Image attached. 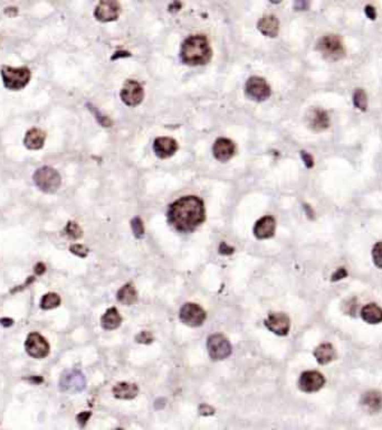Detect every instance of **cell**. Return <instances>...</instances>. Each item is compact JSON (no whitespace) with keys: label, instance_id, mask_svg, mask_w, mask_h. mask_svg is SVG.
Instances as JSON below:
<instances>
[{"label":"cell","instance_id":"7c38bea8","mask_svg":"<svg viewBox=\"0 0 382 430\" xmlns=\"http://www.w3.org/2000/svg\"><path fill=\"white\" fill-rule=\"evenodd\" d=\"M144 91L141 84L133 80H129L121 91V99L126 106H138L143 100Z\"/></svg>","mask_w":382,"mask_h":430},{"label":"cell","instance_id":"f546056e","mask_svg":"<svg viewBox=\"0 0 382 430\" xmlns=\"http://www.w3.org/2000/svg\"><path fill=\"white\" fill-rule=\"evenodd\" d=\"M372 258H373V262L374 265L377 266L378 268L382 269V241L378 242L377 244L373 247L372 250Z\"/></svg>","mask_w":382,"mask_h":430},{"label":"cell","instance_id":"d6986e66","mask_svg":"<svg viewBox=\"0 0 382 430\" xmlns=\"http://www.w3.org/2000/svg\"><path fill=\"white\" fill-rule=\"evenodd\" d=\"M309 125L315 131H323L330 126V118L322 109H313L309 114Z\"/></svg>","mask_w":382,"mask_h":430},{"label":"cell","instance_id":"ffe728a7","mask_svg":"<svg viewBox=\"0 0 382 430\" xmlns=\"http://www.w3.org/2000/svg\"><path fill=\"white\" fill-rule=\"evenodd\" d=\"M361 404L368 413L375 414L382 409V395L379 391H369L363 395Z\"/></svg>","mask_w":382,"mask_h":430},{"label":"cell","instance_id":"8992f818","mask_svg":"<svg viewBox=\"0 0 382 430\" xmlns=\"http://www.w3.org/2000/svg\"><path fill=\"white\" fill-rule=\"evenodd\" d=\"M209 356L214 361H221L227 359L231 353V345L224 335L214 334L207 342Z\"/></svg>","mask_w":382,"mask_h":430},{"label":"cell","instance_id":"cb8c5ba5","mask_svg":"<svg viewBox=\"0 0 382 430\" xmlns=\"http://www.w3.org/2000/svg\"><path fill=\"white\" fill-rule=\"evenodd\" d=\"M139 388L137 384L122 382L115 385L113 389V395L118 399H133L138 396Z\"/></svg>","mask_w":382,"mask_h":430},{"label":"cell","instance_id":"d4e9b609","mask_svg":"<svg viewBox=\"0 0 382 430\" xmlns=\"http://www.w3.org/2000/svg\"><path fill=\"white\" fill-rule=\"evenodd\" d=\"M121 322H122L121 315L116 308H109L105 311V314H104L101 318L102 327L109 330L118 328L121 325Z\"/></svg>","mask_w":382,"mask_h":430},{"label":"cell","instance_id":"7a4b0ae2","mask_svg":"<svg viewBox=\"0 0 382 430\" xmlns=\"http://www.w3.org/2000/svg\"><path fill=\"white\" fill-rule=\"evenodd\" d=\"M211 57V48L206 36L194 35L183 42L181 46V60L188 65L206 64Z\"/></svg>","mask_w":382,"mask_h":430},{"label":"cell","instance_id":"ab89813d","mask_svg":"<svg viewBox=\"0 0 382 430\" xmlns=\"http://www.w3.org/2000/svg\"><path fill=\"white\" fill-rule=\"evenodd\" d=\"M45 270H46V267H45L44 263L39 262V263H37V265L35 266V273L36 275L40 276V275H43V273L45 272Z\"/></svg>","mask_w":382,"mask_h":430},{"label":"cell","instance_id":"d6a6232c","mask_svg":"<svg viewBox=\"0 0 382 430\" xmlns=\"http://www.w3.org/2000/svg\"><path fill=\"white\" fill-rule=\"evenodd\" d=\"M347 276H348L347 270L344 269V268H340V269H337V270H336V271L333 273V276H332V281L341 280V279H343V278H346Z\"/></svg>","mask_w":382,"mask_h":430},{"label":"cell","instance_id":"f1b7e54d","mask_svg":"<svg viewBox=\"0 0 382 430\" xmlns=\"http://www.w3.org/2000/svg\"><path fill=\"white\" fill-rule=\"evenodd\" d=\"M65 232H66V234L72 239H78V238L82 237V230L78 226V224L75 223V222L67 223Z\"/></svg>","mask_w":382,"mask_h":430},{"label":"cell","instance_id":"4316f807","mask_svg":"<svg viewBox=\"0 0 382 430\" xmlns=\"http://www.w3.org/2000/svg\"><path fill=\"white\" fill-rule=\"evenodd\" d=\"M60 304V297L55 292H48L40 300V307L43 309H53L56 308Z\"/></svg>","mask_w":382,"mask_h":430},{"label":"cell","instance_id":"30bf717a","mask_svg":"<svg viewBox=\"0 0 382 430\" xmlns=\"http://www.w3.org/2000/svg\"><path fill=\"white\" fill-rule=\"evenodd\" d=\"M245 91L246 94L255 101H264L270 96L269 85L264 79L258 76H252L248 80Z\"/></svg>","mask_w":382,"mask_h":430},{"label":"cell","instance_id":"8fae6325","mask_svg":"<svg viewBox=\"0 0 382 430\" xmlns=\"http://www.w3.org/2000/svg\"><path fill=\"white\" fill-rule=\"evenodd\" d=\"M121 11L118 0H100L96 6L94 16L97 21L103 23L113 22L119 17Z\"/></svg>","mask_w":382,"mask_h":430},{"label":"cell","instance_id":"6da1fadb","mask_svg":"<svg viewBox=\"0 0 382 430\" xmlns=\"http://www.w3.org/2000/svg\"><path fill=\"white\" fill-rule=\"evenodd\" d=\"M203 202L197 196H184L171 204L168 219L171 225L180 232H190L205 220Z\"/></svg>","mask_w":382,"mask_h":430},{"label":"cell","instance_id":"60d3db41","mask_svg":"<svg viewBox=\"0 0 382 430\" xmlns=\"http://www.w3.org/2000/svg\"><path fill=\"white\" fill-rule=\"evenodd\" d=\"M0 324H2L3 326H5V327H9V326H11L12 324H14V321H12V319H10V318H2V319H0Z\"/></svg>","mask_w":382,"mask_h":430},{"label":"cell","instance_id":"52a82bcc","mask_svg":"<svg viewBox=\"0 0 382 430\" xmlns=\"http://www.w3.org/2000/svg\"><path fill=\"white\" fill-rule=\"evenodd\" d=\"M26 352L35 359H44L49 353V344L44 336L38 333H30L25 342Z\"/></svg>","mask_w":382,"mask_h":430},{"label":"cell","instance_id":"ba28073f","mask_svg":"<svg viewBox=\"0 0 382 430\" xmlns=\"http://www.w3.org/2000/svg\"><path fill=\"white\" fill-rule=\"evenodd\" d=\"M180 319L188 326L198 327L206 321V312L197 304L187 303L181 307Z\"/></svg>","mask_w":382,"mask_h":430},{"label":"cell","instance_id":"2e32d148","mask_svg":"<svg viewBox=\"0 0 382 430\" xmlns=\"http://www.w3.org/2000/svg\"><path fill=\"white\" fill-rule=\"evenodd\" d=\"M153 150L160 158H169L178 150V144L175 139L169 137H159L153 144Z\"/></svg>","mask_w":382,"mask_h":430},{"label":"cell","instance_id":"d590c367","mask_svg":"<svg viewBox=\"0 0 382 430\" xmlns=\"http://www.w3.org/2000/svg\"><path fill=\"white\" fill-rule=\"evenodd\" d=\"M295 8L296 10H306L309 8V0H295Z\"/></svg>","mask_w":382,"mask_h":430},{"label":"cell","instance_id":"603a6c76","mask_svg":"<svg viewBox=\"0 0 382 430\" xmlns=\"http://www.w3.org/2000/svg\"><path fill=\"white\" fill-rule=\"evenodd\" d=\"M314 356L320 364H328L336 358V352L332 344L325 343L315 348Z\"/></svg>","mask_w":382,"mask_h":430},{"label":"cell","instance_id":"484cf974","mask_svg":"<svg viewBox=\"0 0 382 430\" xmlns=\"http://www.w3.org/2000/svg\"><path fill=\"white\" fill-rule=\"evenodd\" d=\"M138 294L132 284H126L123 286L118 292V300L125 306L132 305L137 300Z\"/></svg>","mask_w":382,"mask_h":430},{"label":"cell","instance_id":"44dd1931","mask_svg":"<svg viewBox=\"0 0 382 430\" xmlns=\"http://www.w3.org/2000/svg\"><path fill=\"white\" fill-rule=\"evenodd\" d=\"M257 26L258 29H260V32L265 36H268V37H275V36L279 34L280 24L275 16H264L263 18H261L260 22H258Z\"/></svg>","mask_w":382,"mask_h":430},{"label":"cell","instance_id":"277c9868","mask_svg":"<svg viewBox=\"0 0 382 430\" xmlns=\"http://www.w3.org/2000/svg\"><path fill=\"white\" fill-rule=\"evenodd\" d=\"M33 178L35 185L45 193H55L61 184V177L58 171L49 166L37 169Z\"/></svg>","mask_w":382,"mask_h":430},{"label":"cell","instance_id":"74e56055","mask_svg":"<svg viewBox=\"0 0 382 430\" xmlns=\"http://www.w3.org/2000/svg\"><path fill=\"white\" fill-rule=\"evenodd\" d=\"M365 11H366V15L368 16V18H370L371 21H373V19H375V17H377V14H375V9L372 7V6H367V7L365 8Z\"/></svg>","mask_w":382,"mask_h":430},{"label":"cell","instance_id":"836d02e7","mask_svg":"<svg viewBox=\"0 0 382 430\" xmlns=\"http://www.w3.org/2000/svg\"><path fill=\"white\" fill-rule=\"evenodd\" d=\"M137 342L139 343H151L152 342V335L149 331H142L139 336H137Z\"/></svg>","mask_w":382,"mask_h":430},{"label":"cell","instance_id":"3957f363","mask_svg":"<svg viewBox=\"0 0 382 430\" xmlns=\"http://www.w3.org/2000/svg\"><path fill=\"white\" fill-rule=\"evenodd\" d=\"M30 71L27 67L3 66L2 77L6 89L10 91L23 90L30 81Z\"/></svg>","mask_w":382,"mask_h":430},{"label":"cell","instance_id":"8d00e7d4","mask_svg":"<svg viewBox=\"0 0 382 430\" xmlns=\"http://www.w3.org/2000/svg\"><path fill=\"white\" fill-rule=\"evenodd\" d=\"M91 417V414L90 413H88V411H85V413H82V414H79L78 416H77V421H78V423L81 426H84L85 423H86V421L89 420V418Z\"/></svg>","mask_w":382,"mask_h":430},{"label":"cell","instance_id":"e0dca14e","mask_svg":"<svg viewBox=\"0 0 382 430\" xmlns=\"http://www.w3.org/2000/svg\"><path fill=\"white\" fill-rule=\"evenodd\" d=\"M276 222L272 217H264L256 222L254 226V234L258 239H269L274 236Z\"/></svg>","mask_w":382,"mask_h":430},{"label":"cell","instance_id":"f35d334b","mask_svg":"<svg viewBox=\"0 0 382 430\" xmlns=\"http://www.w3.org/2000/svg\"><path fill=\"white\" fill-rule=\"evenodd\" d=\"M219 251H220V253H223V255H227V253L230 255V253L234 252V249L230 248L229 245H227L226 243H223V244L220 245Z\"/></svg>","mask_w":382,"mask_h":430},{"label":"cell","instance_id":"4fadbf2b","mask_svg":"<svg viewBox=\"0 0 382 430\" xmlns=\"http://www.w3.org/2000/svg\"><path fill=\"white\" fill-rule=\"evenodd\" d=\"M325 379L323 374L317 371H306L301 374L299 381V386L304 392H316L323 388Z\"/></svg>","mask_w":382,"mask_h":430},{"label":"cell","instance_id":"83f0119b","mask_svg":"<svg viewBox=\"0 0 382 430\" xmlns=\"http://www.w3.org/2000/svg\"><path fill=\"white\" fill-rule=\"evenodd\" d=\"M353 104L356 109L361 111H366L368 108V97L367 93L362 89H358L353 94Z\"/></svg>","mask_w":382,"mask_h":430},{"label":"cell","instance_id":"5b68a950","mask_svg":"<svg viewBox=\"0 0 382 430\" xmlns=\"http://www.w3.org/2000/svg\"><path fill=\"white\" fill-rule=\"evenodd\" d=\"M317 50L325 58L330 61L341 60L346 55L342 40L334 34L323 36L317 43Z\"/></svg>","mask_w":382,"mask_h":430},{"label":"cell","instance_id":"5bb4252c","mask_svg":"<svg viewBox=\"0 0 382 430\" xmlns=\"http://www.w3.org/2000/svg\"><path fill=\"white\" fill-rule=\"evenodd\" d=\"M265 325H266L269 330H272L276 335L284 336L287 335L289 327H291V321H289V318L286 314H283V312H273V314H270L266 318Z\"/></svg>","mask_w":382,"mask_h":430},{"label":"cell","instance_id":"ac0fdd59","mask_svg":"<svg viewBox=\"0 0 382 430\" xmlns=\"http://www.w3.org/2000/svg\"><path fill=\"white\" fill-rule=\"evenodd\" d=\"M46 139L45 132L38 128H33L26 132L24 145L29 150H38L44 147Z\"/></svg>","mask_w":382,"mask_h":430},{"label":"cell","instance_id":"9a60e30c","mask_svg":"<svg viewBox=\"0 0 382 430\" xmlns=\"http://www.w3.org/2000/svg\"><path fill=\"white\" fill-rule=\"evenodd\" d=\"M214 156L219 162H228L236 152V146L230 139L219 138L214 145Z\"/></svg>","mask_w":382,"mask_h":430},{"label":"cell","instance_id":"b9f144b4","mask_svg":"<svg viewBox=\"0 0 382 430\" xmlns=\"http://www.w3.org/2000/svg\"><path fill=\"white\" fill-rule=\"evenodd\" d=\"M270 3H274V4H279V3H281L282 0H269Z\"/></svg>","mask_w":382,"mask_h":430},{"label":"cell","instance_id":"4dcf8cb0","mask_svg":"<svg viewBox=\"0 0 382 430\" xmlns=\"http://www.w3.org/2000/svg\"><path fill=\"white\" fill-rule=\"evenodd\" d=\"M131 226H132V231L135 237L142 238L144 236V226H143L142 221H141L140 219L138 218L133 219L131 222Z\"/></svg>","mask_w":382,"mask_h":430},{"label":"cell","instance_id":"e575fe53","mask_svg":"<svg viewBox=\"0 0 382 430\" xmlns=\"http://www.w3.org/2000/svg\"><path fill=\"white\" fill-rule=\"evenodd\" d=\"M302 158H303V162H304V164H305L307 168L313 167L314 161H313V157L310 155V153H307L305 151H302Z\"/></svg>","mask_w":382,"mask_h":430},{"label":"cell","instance_id":"7402d4cb","mask_svg":"<svg viewBox=\"0 0 382 430\" xmlns=\"http://www.w3.org/2000/svg\"><path fill=\"white\" fill-rule=\"evenodd\" d=\"M361 317L368 324H380L382 322V308L372 303L368 304L362 308Z\"/></svg>","mask_w":382,"mask_h":430},{"label":"cell","instance_id":"1f68e13d","mask_svg":"<svg viewBox=\"0 0 382 430\" xmlns=\"http://www.w3.org/2000/svg\"><path fill=\"white\" fill-rule=\"evenodd\" d=\"M70 251L72 253L81 257V258L86 257L89 253V249L85 248L84 245H82V244H73L72 247L70 248Z\"/></svg>","mask_w":382,"mask_h":430},{"label":"cell","instance_id":"9c48e42d","mask_svg":"<svg viewBox=\"0 0 382 430\" xmlns=\"http://www.w3.org/2000/svg\"><path fill=\"white\" fill-rule=\"evenodd\" d=\"M84 374L78 370L66 371L59 380V388L65 392H78L85 388Z\"/></svg>","mask_w":382,"mask_h":430}]
</instances>
